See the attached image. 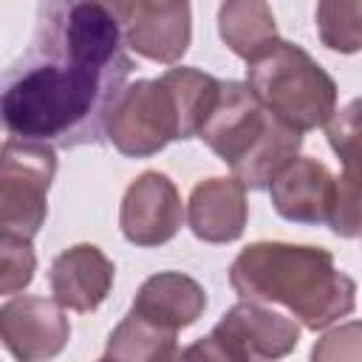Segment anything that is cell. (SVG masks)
Returning a JSON list of instances; mask_svg holds the SVG:
<instances>
[{
    "label": "cell",
    "mask_w": 362,
    "mask_h": 362,
    "mask_svg": "<svg viewBox=\"0 0 362 362\" xmlns=\"http://www.w3.org/2000/svg\"><path fill=\"white\" fill-rule=\"evenodd\" d=\"M272 206L291 223H328L334 209L337 178L331 170L308 156H294L269 184Z\"/></svg>",
    "instance_id": "8fae6325"
},
{
    "label": "cell",
    "mask_w": 362,
    "mask_h": 362,
    "mask_svg": "<svg viewBox=\"0 0 362 362\" xmlns=\"http://www.w3.org/2000/svg\"><path fill=\"white\" fill-rule=\"evenodd\" d=\"M246 85L266 110L300 133L322 127L337 110V82L328 71L305 48L280 37L246 62Z\"/></svg>",
    "instance_id": "277c9868"
},
{
    "label": "cell",
    "mask_w": 362,
    "mask_h": 362,
    "mask_svg": "<svg viewBox=\"0 0 362 362\" xmlns=\"http://www.w3.org/2000/svg\"><path fill=\"white\" fill-rule=\"evenodd\" d=\"M218 34L235 57L249 62L277 40V25L266 0H223L218 8Z\"/></svg>",
    "instance_id": "9a60e30c"
},
{
    "label": "cell",
    "mask_w": 362,
    "mask_h": 362,
    "mask_svg": "<svg viewBox=\"0 0 362 362\" xmlns=\"http://www.w3.org/2000/svg\"><path fill=\"white\" fill-rule=\"evenodd\" d=\"M88 3H96V6H105L119 23H124V14H127V3L130 0H88Z\"/></svg>",
    "instance_id": "7402d4cb"
},
{
    "label": "cell",
    "mask_w": 362,
    "mask_h": 362,
    "mask_svg": "<svg viewBox=\"0 0 362 362\" xmlns=\"http://www.w3.org/2000/svg\"><path fill=\"white\" fill-rule=\"evenodd\" d=\"M300 342V325L266 308V303L240 300L232 305L221 322L201 342L181 351L187 359H226V362H252V359H280L291 354Z\"/></svg>",
    "instance_id": "8992f818"
},
{
    "label": "cell",
    "mask_w": 362,
    "mask_h": 362,
    "mask_svg": "<svg viewBox=\"0 0 362 362\" xmlns=\"http://www.w3.org/2000/svg\"><path fill=\"white\" fill-rule=\"evenodd\" d=\"M325 139L345 164H362V99L348 102L325 122Z\"/></svg>",
    "instance_id": "ffe728a7"
},
{
    "label": "cell",
    "mask_w": 362,
    "mask_h": 362,
    "mask_svg": "<svg viewBox=\"0 0 362 362\" xmlns=\"http://www.w3.org/2000/svg\"><path fill=\"white\" fill-rule=\"evenodd\" d=\"M328 226L339 238H362V164L342 167Z\"/></svg>",
    "instance_id": "ac0fdd59"
},
{
    "label": "cell",
    "mask_w": 362,
    "mask_h": 362,
    "mask_svg": "<svg viewBox=\"0 0 362 362\" xmlns=\"http://www.w3.org/2000/svg\"><path fill=\"white\" fill-rule=\"evenodd\" d=\"M198 139H204L249 189L269 187L303 144V133L297 127L266 110L246 82L232 79L221 82Z\"/></svg>",
    "instance_id": "3957f363"
},
{
    "label": "cell",
    "mask_w": 362,
    "mask_h": 362,
    "mask_svg": "<svg viewBox=\"0 0 362 362\" xmlns=\"http://www.w3.org/2000/svg\"><path fill=\"white\" fill-rule=\"evenodd\" d=\"M187 221L204 243H232L243 235L249 221L246 187L232 175H215L195 184L187 201Z\"/></svg>",
    "instance_id": "4fadbf2b"
},
{
    "label": "cell",
    "mask_w": 362,
    "mask_h": 362,
    "mask_svg": "<svg viewBox=\"0 0 362 362\" xmlns=\"http://www.w3.org/2000/svg\"><path fill=\"white\" fill-rule=\"evenodd\" d=\"M65 305L48 297H11L0 308V339L20 362L57 356L71 339Z\"/></svg>",
    "instance_id": "ba28073f"
},
{
    "label": "cell",
    "mask_w": 362,
    "mask_h": 362,
    "mask_svg": "<svg viewBox=\"0 0 362 362\" xmlns=\"http://www.w3.org/2000/svg\"><path fill=\"white\" fill-rule=\"evenodd\" d=\"M178 331L161 328L158 322L136 314L133 308L124 314V320L110 331L107 348L102 359H116V362H164L181 356Z\"/></svg>",
    "instance_id": "2e32d148"
},
{
    "label": "cell",
    "mask_w": 362,
    "mask_h": 362,
    "mask_svg": "<svg viewBox=\"0 0 362 362\" xmlns=\"http://www.w3.org/2000/svg\"><path fill=\"white\" fill-rule=\"evenodd\" d=\"M130 308L136 314L158 322L161 328L181 331L204 314L206 291L198 280H192L181 272H158L139 286Z\"/></svg>",
    "instance_id": "5bb4252c"
},
{
    "label": "cell",
    "mask_w": 362,
    "mask_h": 362,
    "mask_svg": "<svg viewBox=\"0 0 362 362\" xmlns=\"http://www.w3.org/2000/svg\"><path fill=\"white\" fill-rule=\"evenodd\" d=\"M317 31L322 45L337 54L362 51V0H320Z\"/></svg>",
    "instance_id": "e0dca14e"
},
{
    "label": "cell",
    "mask_w": 362,
    "mask_h": 362,
    "mask_svg": "<svg viewBox=\"0 0 362 362\" xmlns=\"http://www.w3.org/2000/svg\"><path fill=\"white\" fill-rule=\"evenodd\" d=\"M113 272L116 269L110 257L99 246L76 243L54 257L48 272L51 294L57 303H62L71 311H79V314L96 311L110 294Z\"/></svg>",
    "instance_id": "7c38bea8"
},
{
    "label": "cell",
    "mask_w": 362,
    "mask_h": 362,
    "mask_svg": "<svg viewBox=\"0 0 362 362\" xmlns=\"http://www.w3.org/2000/svg\"><path fill=\"white\" fill-rule=\"evenodd\" d=\"M229 283L240 300L288 308L308 331L328 328L356 305V283L334 266V255L322 246L249 243L232 260Z\"/></svg>",
    "instance_id": "7a4b0ae2"
},
{
    "label": "cell",
    "mask_w": 362,
    "mask_h": 362,
    "mask_svg": "<svg viewBox=\"0 0 362 362\" xmlns=\"http://www.w3.org/2000/svg\"><path fill=\"white\" fill-rule=\"evenodd\" d=\"M181 221H184L181 195L164 173L147 170L124 189L119 226L133 246L150 249L173 240L181 229Z\"/></svg>",
    "instance_id": "9c48e42d"
},
{
    "label": "cell",
    "mask_w": 362,
    "mask_h": 362,
    "mask_svg": "<svg viewBox=\"0 0 362 362\" xmlns=\"http://www.w3.org/2000/svg\"><path fill=\"white\" fill-rule=\"evenodd\" d=\"M122 31L139 57L175 65L192 40L189 0H130Z\"/></svg>",
    "instance_id": "30bf717a"
},
{
    "label": "cell",
    "mask_w": 362,
    "mask_h": 362,
    "mask_svg": "<svg viewBox=\"0 0 362 362\" xmlns=\"http://www.w3.org/2000/svg\"><path fill=\"white\" fill-rule=\"evenodd\" d=\"M311 359H362V322H345L311 348Z\"/></svg>",
    "instance_id": "44dd1931"
},
{
    "label": "cell",
    "mask_w": 362,
    "mask_h": 362,
    "mask_svg": "<svg viewBox=\"0 0 362 362\" xmlns=\"http://www.w3.org/2000/svg\"><path fill=\"white\" fill-rule=\"evenodd\" d=\"M107 141L130 158H147L175 139H192L175 88L161 74L158 79H139L119 90L105 119Z\"/></svg>",
    "instance_id": "5b68a950"
},
{
    "label": "cell",
    "mask_w": 362,
    "mask_h": 362,
    "mask_svg": "<svg viewBox=\"0 0 362 362\" xmlns=\"http://www.w3.org/2000/svg\"><path fill=\"white\" fill-rule=\"evenodd\" d=\"M57 173V153L45 141L8 139L0 158V226L34 238L48 215V189Z\"/></svg>",
    "instance_id": "52a82bcc"
},
{
    "label": "cell",
    "mask_w": 362,
    "mask_h": 362,
    "mask_svg": "<svg viewBox=\"0 0 362 362\" xmlns=\"http://www.w3.org/2000/svg\"><path fill=\"white\" fill-rule=\"evenodd\" d=\"M37 257L31 238L3 232L0 235V294L11 297L34 280Z\"/></svg>",
    "instance_id": "d6986e66"
},
{
    "label": "cell",
    "mask_w": 362,
    "mask_h": 362,
    "mask_svg": "<svg viewBox=\"0 0 362 362\" xmlns=\"http://www.w3.org/2000/svg\"><path fill=\"white\" fill-rule=\"evenodd\" d=\"M124 79V74L31 48L28 57L6 71L0 102L6 130L14 139L59 147L99 144Z\"/></svg>",
    "instance_id": "6da1fadb"
}]
</instances>
